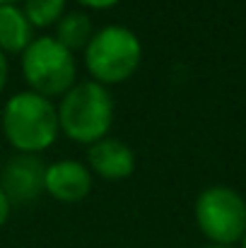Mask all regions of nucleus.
<instances>
[{
    "mask_svg": "<svg viewBox=\"0 0 246 248\" xmlns=\"http://www.w3.org/2000/svg\"><path fill=\"white\" fill-rule=\"evenodd\" d=\"M80 5L84 7H89V10H111V7H116L121 0H78Z\"/></svg>",
    "mask_w": 246,
    "mask_h": 248,
    "instance_id": "f8f14e48",
    "label": "nucleus"
},
{
    "mask_svg": "<svg viewBox=\"0 0 246 248\" xmlns=\"http://www.w3.org/2000/svg\"><path fill=\"white\" fill-rule=\"evenodd\" d=\"M89 166L75 159H61L46 166V193L58 202H80L92 190Z\"/></svg>",
    "mask_w": 246,
    "mask_h": 248,
    "instance_id": "0eeeda50",
    "label": "nucleus"
},
{
    "mask_svg": "<svg viewBox=\"0 0 246 248\" xmlns=\"http://www.w3.org/2000/svg\"><path fill=\"white\" fill-rule=\"evenodd\" d=\"M89 171L104 181H123L135 171V152L118 138H104L87 150Z\"/></svg>",
    "mask_w": 246,
    "mask_h": 248,
    "instance_id": "6e6552de",
    "label": "nucleus"
},
{
    "mask_svg": "<svg viewBox=\"0 0 246 248\" xmlns=\"http://www.w3.org/2000/svg\"><path fill=\"white\" fill-rule=\"evenodd\" d=\"M114 121V96L109 87L87 80L68 89L58 101L61 133L80 145H94L109 138Z\"/></svg>",
    "mask_w": 246,
    "mask_h": 248,
    "instance_id": "f03ea898",
    "label": "nucleus"
},
{
    "mask_svg": "<svg viewBox=\"0 0 246 248\" xmlns=\"http://www.w3.org/2000/svg\"><path fill=\"white\" fill-rule=\"evenodd\" d=\"M0 128L15 152L41 155L58 140V106L32 89L17 92L2 106Z\"/></svg>",
    "mask_w": 246,
    "mask_h": 248,
    "instance_id": "f257e3e1",
    "label": "nucleus"
},
{
    "mask_svg": "<svg viewBox=\"0 0 246 248\" xmlns=\"http://www.w3.org/2000/svg\"><path fill=\"white\" fill-rule=\"evenodd\" d=\"M203 248H232V246H220V244H208V246H203Z\"/></svg>",
    "mask_w": 246,
    "mask_h": 248,
    "instance_id": "dca6fc26",
    "label": "nucleus"
},
{
    "mask_svg": "<svg viewBox=\"0 0 246 248\" xmlns=\"http://www.w3.org/2000/svg\"><path fill=\"white\" fill-rule=\"evenodd\" d=\"M196 224L210 244L232 246L246 234V200L230 186L205 188L193 205Z\"/></svg>",
    "mask_w": 246,
    "mask_h": 248,
    "instance_id": "39448f33",
    "label": "nucleus"
},
{
    "mask_svg": "<svg viewBox=\"0 0 246 248\" xmlns=\"http://www.w3.org/2000/svg\"><path fill=\"white\" fill-rule=\"evenodd\" d=\"M242 248H246V234H244V239H242Z\"/></svg>",
    "mask_w": 246,
    "mask_h": 248,
    "instance_id": "f3484780",
    "label": "nucleus"
},
{
    "mask_svg": "<svg viewBox=\"0 0 246 248\" xmlns=\"http://www.w3.org/2000/svg\"><path fill=\"white\" fill-rule=\"evenodd\" d=\"M22 75L32 92L51 99L78 84V61L56 36H34L22 53Z\"/></svg>",
    "mask_w": 246,
    "mask_h": 248,
    "instance_id": "20e7f679",
    "label": "nucleus"
},
{
    "mask_svg": "<svg viewBox=\"0 0 246 248\" xmlns=\"http://www.w3.org/2000/svg\"><path fill=\"white\" fill-rule=\"evenodd\" d=\"M66 5L68 0H22V12L34 29H49L66 15Z\"/></svg>",
    "mask_w": 246,
    "mask_h": 248,
    "instance_id": "9b49d317",
    "label": "nucleus"
},
{
    "mask_svg": "<svg viewBox=\"0 0 246 248\" xmlns=\"http://www.w3.org/2000/svg\"><path fill=\"white\" fill-rule=\"evenodd\" d=\"M17 2H22V0H0V5H17Z\"/></svg>",
    "mask_w": 246,
    "mask_h": 248,
    "instance_id": "2eb2a0df",
    "label": "nucleus"
},
{
    "mask_svg": "<svg viewBox=\"0 0 246 248\" xmlns=\"http://www.w3.org/2000/svg\"><path fill=\"white\" fill-rule=\"evenodd\" d=\"M68 51L78 53V51H84L87 44L92 41L94 36V27H92V19L87 12L82 10H70L66 12L58 24H56V34H53Z\"/></svg>",
    "mask_w": 246,
    "mask_h": 248,
    "instance_id": "9d476101",
    "label": "nucleus"
},
{
    "mask_svg": "<svg viewBox=\"0 0 246 248\" xmlns=\"http://www.w3.org/2000/svg\"><path fill=\"white\" fill-rule=\"evenodd\" d=\"M34 41V27L19 5H0V51L2 53H24Z\"/></svg>",
    "mask_w": 246,
    "mask_h": 248,
    "instance_id": "1a4fd4ad",
    "label": "nucleus"
},
{
    "mask_svg": "<svg viewBox=\"0 0 246 248\" xmlns=\"http://www.w3.org/2000/svg\"><path fill=\"white\" fill-rule=\"evenodd\" d=\"M143 61V44L138 34L121 24H109L94 31L84 48V65L92 80L104 87L131 80Z\"/></svg>",
    "mask_w": 246,
    "mask_h": 248,
    "instance_id": "7ed1b4c3",
    "label": "nucleus"
},
{
    "mask_svg": "<svg viewBox=\"0 0 246 248\" xmlns=\"http://www.w3.org/2000/svg\"><path fill=\"white\" fill-rule=\"evenodd\" d=\"M46 166L39 155L15 152L0 171V188L12 205H32L46 193Z\"/></svg>",
    "mask_w": 246,
    "mask_h": 248,
    "instance_id": "423d86ee",
    "label": "nucleus"
},
{
    "mask_svg": "<svg viewBox=\"0 0 246 248\" xmlns=\"http://www.w3.org/2000/svg\"><path fill=\"white\" fill-rule=\"evenodd\" d=\"M10 210H12V202L7 200V195H5L2 188H0V227H5V222H7V217H10Z\"/></svg>",
    "mask_w": 246,
    "mask_h": 248,
    "instance_id": "ddd939ff",
    "label": "nucleus"
},
{
    "mask_svg": "<svg viewBox=\"0 0 246 248\" xmlns=\"http://www.w3.org/2000/svg\"><path fill=\"white\" fill-rule=\"evenodd\" d=\"M7 75H10V68H7V56L0 51V92L5 89V82H7Z\"/></svg>",
    "mask_w": 246,
    "mask_h": 248,
    "instance_id": "4468645a",
    "label": "nucleus"
}]
</instances>
